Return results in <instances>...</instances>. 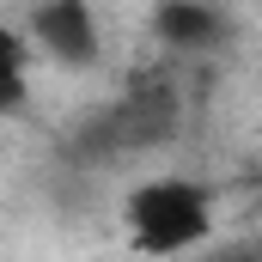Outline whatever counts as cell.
<instances>
[{"mask_svg": "<svg viewBox=\"0 0 262 262\" xmlns=\"http://www.w3.org/2000/svg\"><path fill=\"white\" fill-rule=\"evenodd\" d=\"M31 98V79H25V49L0 31V116H18Z\"/></svg>", "mask_w": 262, "mask_h": 262, "instance_id": "277c9868", "label": "cell"}, {"mask_svg": "<svg viewBox=\"0 0 262 262\" xmlns=\"http://www.w3.org/2000/svg\"><path fill=\"white\" fill-rule=\"evenodd\" d=\"M207 226H213V207H207L201 183L159 177V183H140L128 195V232L140 256H177V250L207 238Z\"/></svg>", "mask_w": 262, "mask_h": 262, "instance_id": "6da1fadb", "label": "cell"}, {"mask_svg": "<svg viewBox=\"0 0 262 262\" xmlns=\"http://www.w3.org/2000/svg\"><path fill=\"white\" fill-rule=\"evenodd\" d=\"M31 37H37L43 55H55L67 67H85L98 55V25H92L85 0H43L37 18H31Z\"/></svg>", "mask_w": 262, "mask_h": 262, "instance_id": "7a4b0ae2", "label": "cell"}, {"mask_svg": "<svg viewBox=\"0 0 262 262\" xmlns=\"http://www.w3.org/2000/svg\"><path fill=\"white\" fill-rule=\"evenodd\" d=\"M152 31L171 43V49H213L226 37V18L213 12V0H165L152 12Z\"/></svg>", "mask_w": 262, "mask_h": 262, "instance_id": "3957f363", "label": "cell"}]
</instances>
